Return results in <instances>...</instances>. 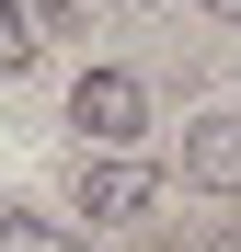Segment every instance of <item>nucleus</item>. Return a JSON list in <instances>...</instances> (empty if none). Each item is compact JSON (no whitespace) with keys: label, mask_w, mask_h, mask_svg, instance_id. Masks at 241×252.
Wrapping results in <instances>:
<instances>
[{"label":"nucleus","mask_w":241,"mask_h":252,"mask_svg":"<svg viewBox=\"0 0 241 252\" xmlns=\"http://www.w3.org/2000/svg\"><path fill=\"white\" fill-rule=\"evenodd\" d=\"M69 206H80L92 229H138L149 206H161V160H138V149H80Z\"/></svg>","instance_id":"1"},{"label":"nucleus","mask_w":241,"mask_h":252,"mask_svg":"<svg viewBox=\"0 0 241 252\" xmlns=\"http://www.w3.org/2000/svg\"><path fill=\"white\" fill-rule=\"evenodd\" d=\"M69 126H80V149H138L149 138V80L138 69H80L69 80Z\"/></svg>","instance_id":"2"},{"label":"nucleus","mask_w":241,"mask_h":252,"mask_svg":"<svg viewBox=\"0 0 241 252\" xmlns=\"http://www.w3.org/2000/svg\"><path fill=\"white\" fill-rule=\"evenodd\" d=\"M184 184L241 195V103H207V115L184 126Z\"/></svg>","instance_id":"3"},{"label":"nucleus","mask_w":241,"mask_h":252,"mask_svg":"<svg viewBox=\"0 0 241 252\" xmlns=\"http://www.w3.org/2000/svg\"><path fill=\"white\" fill-rule=\"evenodd\" d=\"M0 252H92L69 218H23V206H0Z\"/></svg>","instance_id":"4"},{"label":"nucleus","mask_w":241,"mask_h":252,"mask_svg":"<svg viewBox=\"0 0 241 252\" xmlns=\"http://www.w3.org/2000/svg\"><path fill=\"white\" fill-rule=\"evenodd\" d=\"M34 46H46V34L23 23V0H0V69H34Z\"/></svg>","instance_id":"5"},{"label":"nucleus","mask_w":241,"mask_h":252,"mask_svg":"<svg viewBox=\"0 0 241 252\" xmlns=\"http://www.w3.org/2000/svg\"><path fill=\"white\" fill-rule=\"evenodd\" d=\"M23 23H46V34H80V23H92V0H23Z\"/></svg>","instance_id":"6"},{"label":"nucleus","mask_w":241,"mask_h":252,"mask_svg":"<svg viewBox=\"0 0 241 252\" xmlns=\"http://www.w3.org/2000/svg\"><path fill=\"white\" fill-rule=\"evenodd\" d=\"M195 252H241V218H218V229H207V241H195Z\"/></svg>","instance_id":"7"},{"label":"nucleus","mask_w":241,"mask_h":252,"mask_svg":"<svg viewBox=\"0 0 241 252\" xmlns=\"http://www.w3.org/2000/svg\"><path fill=\"white\" fill-rule=\"evenodd\" d=\"M195 12H218V23H241V0H195Z\"/></svg>","instance_id":"8"}]
</instances>
